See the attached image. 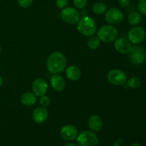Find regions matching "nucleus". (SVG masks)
I'll list each match as a JSON object with an SVG mask.
<instances>
[{"label": "nucleus", "mask_w": 146, "mask_h": 146, "mask_svg": "<svg viewBox=\"0 0 146 146\" xmlns=\"http://www.w3.org/2000/svg\"><path fill=\"white\" fill-rule=\"evenodd\" d=\"M74 6L76 7L77 9H84L87 5V0H73Z\"/></svg>", "instance_id": "23"}, {"label": "nucleus", "mask_w": 146, "mask_h": 146, "mask_svg": "<svg viewBox=\"0 0 146 146\" xmlns=\"http://www.w3.org/2000/svg\"><path fill=\"white\" fill-rule=\"evenodd\" d=\"M61 17L64 22L68 24H75L80 20V14L77 9L68 7L63 9L61 12Z\"/></svg>", "instance_id": "5"}, {"label": "nucleus", "mask_w": 146, "mask_h": 146, "mask_svg": "<svg viewBox=\"0 0 146 146\" xmlns=\"http://www.w3.org/2000/svg\"><path fill=\"white\" fill-rule=\"evenodd\" d=\"M120 5L123 7H127L131 4V0H118Z\"/></svg>", "instance_id": "27"}, {"label": "nucleus", "mask_w": 146, "mask_h": 146, "mask_svg": "<svg viewBox=\"0 0 146 146\" xmlns=\"http://www.w3.org/2000/svg\"><path fill=\"white\" fill-rule=\"evenodd\" d=\"M77 29L83 35L86 36H91L94 35L97 30V24L91 17H82L78 21Z\"/></svg>", "instance_id": "2"}, {"label": "nucleus", "mask_w": 146, "mask_h": 146, "mask_svg": "<svg viewBox=\"0 0 146 146\" xmlns=\"http://www.w3.org/2000/svg\"><path fill=\"white\" fill-rule=\"evenodd\" d=\"M48 116V111L44 107H38L34 111L32 118L36 123L41 124L45 122Z\"/></svg>", "instance_id": "13"}, {"label": "nucleus", "mask_w": 146, "mask_h": 146, "mask_svg": "<svg viewBox=\"0 0 146 146\" xmlns=\"http://www.w3.org/2000/svg\"><path fill=\"white\" fill-rule=\"evenodd\" d=\"M67 65V60L65 56L61 52L52 53L46 61V67L51 74H58L65 70Z\"/></svg>", "instance_id": "1"}, {"label": "nucleus", "mask_w": 146, "mask_h": 146, "mask_svg": "<svg viewBox=\"0 0 146 146\" xmlns=\"http://www.w3.org/2000/svg\"><path fill=\"white\" fill-rule=\"evenodd\" d=\"M61 135L65 141H74L78 136V130L74 125H66L61 128Z\"/></svg>", "instance_id": "11"}, {"label": "nucleus", "mask_w": 146, "mask_h": 146, "mask_svg": "<svg viewBox=\"0 0 146 146\" xmlns=\"http://www.w3.org/2000/svg\"><path fill=\"white\" fill-rule=\"evenodd\" d=\"M124 15L118 8H111L106 12L105 19L111 24H118L123 20Z\"/></svg>", "instance_id": "9"}, {"label": "nucleus", "mask_w": 146, "mask_h": 146, "mask_svg": "<svg viewBox=\"0 0 146 146\" xmlns=\"http://www.w3.org/2000/svg\"><path fill=\"white\" fill-rule=\"evenodd\" d=\"M128 23L131 25L133 26H136L138 24H140L142 20V16L140 12H137V11H134L132 12L131 14H129L128 17Z\"/></svg>", "instance_id": "18"}, {"label": "nucleus", "mask_w": 146, "mask_h": 146, "mask_svg": "<svg viewBox=\"0 0 146 146\" xmlns=\"http://www.w3.org/2000/svg\"><path fill=\"white\" fill-rule=\"evenodd\" d=\"M68 3V0H56V4L57 7L61 9H63L65 7H66L67 4Z\"/></svg>", "instance_id": "26"}, {"label": "nucleus", "mask_w": 146, "mask_h": 146, "mask_svg": "<svg viewBox=\"0 0 146 146\" xmlns=\"http://www.w3.org/2000/svg\"><path fill=\"white\" fill-rule=\"evenodd\" d=\"M92 10L94 13L98 15H101L106 12L107 6L104 2H96L93 5Z\"/></svg>", "instance_id": "20"}, {"label": "nucleus", "mask_w": 146, "mask_h": 146, "mask_svg": "<svg viewBox=\"0 0 146 146\" xmlns=\"http://www.w3.org/2000/svg\"><path fill=\"white\" fill-rule=\"evenodd\" d=\"M101 45V40L98 36H91L87 41V46L89 48L92 50H96Z\"/></svg>", "instance_id": "19"}, {"label": "nucleus", "mask_w": 146, "mask_h": 146, "mask_svg": "<svg viewBox=\"0 0 146 146\" xmlns=\"http://www.w3.org/2000/svg\"><path fill=\"white\" fill-rule=\"evenodd\" d=\"M107 78L111 84L115 86H122L126 83L127 75L121 69H113L108 72Z\"/></svg>", "instance_id": "7"}, {"label": "nucleus", "mask_w": 146, "mask_h": 146, "mask_svg": "<svg viewBox=\"0 0 146 146\" xmlns=\"http://www.w3.org/2000/svg\"><path fill=\"white\" fill-rule=\"evenodd\" d=\"M78 146H97L98 144V137L94 133L84 131L77 136Z\"/></svg>", "instance_id": "4"}, {"label": "nucleus", "mask_w": 146, "mask_h": 146, "mask_svg": "<svg viewBox=\"0 0 146 146\" xmlns=\"http://www.w3.org/2000/svg\"><path fill=\"white\" fill-rule=\"evenodd\" d=\"M1 45H0V54H1Z\"/></svg>", "instance_id": "32"}, {"label": "nucleus", "mask_w": 146, "mask_h": 146, "mask_svg": "<svg viewBox=\"0 0 146 146\" xmlns=\"http://www.w3.org/2000/svg\"><path fill=\"white\" fill-rule=\"evenodd\" d=\"M64 146H78L76 144L74 143H66V144H64Z\"/></svg>", "instance_id": "29"}, {"label": "nucleus", "mask_w": 146, "mask_h": 146, "mask_svg": "<svg viewBox=\"0 0 146 146\" xmlns=\"http://www.w3.org/2000/svg\"><path fill=\"white\" fill-rule=\"evenodd\" d=\"M34 0H18V4L22 8H27L32 4Z\"/></svg>", "instance_id": "25"}, {"label": "nucleus", "mask_w": 146, "mask_h": 146, "mask_svg": "<svg viewBox=\"0 0 146 146\" xmlns=\"http://www.w3.org/2000/svg\"><path fill=\"white\" fill-rule=\"evenodd\" d=\"M39 102L41 106L44 107V108H46V107H48L50 105V104H51V100H50L49 97L44 95L41 96V98L39 99Z\"/></svg>", "instance_id": "24"}, {"label": "nucleus", "mask_w": 146, "mask_h": 146, "mask_svg": "<svg viewBox=\"0 0 146 146\" xmlns=\"http://www.w3.org/2000/svg\"><path fill=\"white\" fill-rule=\"evenodd\" d=\"M131 146H141V145H140V144L136 143H133L132 145H131Z\"/></svg>", "instance_id": "31"}, {"label": "nucleus", "mask_w": 146, "mask_h": 146, "mask_svg": "<svg viewBox=\"0 0 146 146\" xmlns=\"http://www.w3.org/2000/svg\"><path fill=\"white\" fill-rule=\"evenodd\" d=\"M3 84V79H2V77L1 76V75H0V87L1 86V85H2Z\"/></svg>", "instance_id": "30"}, {"label": "nucleus", "mask_w": 146, "mask_h": 146, "mask_svg": "<svg viewBox=\"0 0 146 146\" xmlns=\"http://www.w3.org/2000/svg\"><path fill=\"white\" fill-rule=\"evenodd\" d=\"M118 29L113 25H104L98 31V37L106 43H111L118 37Z\"/></svg>", "instance_id": "3"}, {"label": "nucleus", "mask_w": 146, "mask_h": 146, "mask_svg": "<svg viewBox=\"0 0 146 146\" xmlns=\"http://www.w3.org/2000/svg\"><path fill=\"white\" fill-rule=\"evenodd\" d=\"M88 125L93 132H98L103 128V121L99 115H93L88 119Z\"/></svg>", "instance_id": "14"}, {"label": "nucleus", "mask_w": 146, "mask_h": 146, "mask_svg": "<svg viewBox=\"0 0 146 146\" xmlns=\"http://www.w3.org/2000/svg\"><path fill=\"white\" fill-rule=\"evenodd\" d=\"M81 70L77 66H69L66 70V75L67 78L73 81H78L81 77Z\"/></svg>", "instance_id": "16"}, {"label": "nucleus", "mask_w": 146, "mask_h": 146, "mask_svg": "<svg viewBox=\"0 0 146 146\" xmlns=\"http://www.w3.org/2000/svg\"><path fill=\"white\" fill-rule=\"evenodd\" d=\"M33 93L36 96H42L46 95L48 90V84L43 78H37L32 83Z\"/></svg>", "instance_id": "10"}, {"label": "nucleus", "mask_w": 146, "mask_h": 146, "mask_svg": "<svg viewBox=\"0 0 146 146\" xmlns=\"http://www.w3.org/2000/svg\"><path fill=\"white\" fill-rule=\"evenodd\" d=\"M145 31L141 27H134L130 29L128 34V40L133 44H140L145 40Z\"/></svg>", "instance_id": "8"}, {"label": "nucleus", "mask_w": 146, "mask_h": 146, "mask_svg": "<svg viewBox=\"0 0 146 146\" xmlns=\"http://www.w3.org/2000/svg\"><path fill=\"white\" fill-rule=\"evenodd\" d=\"M127 86L131 88H138L141 86V80L139 77L133 76L126 81Z\"/></svg>", "instance_id": "21"}, {"label": "nucleus", "mask_w": 146, "mask_h": 146, "mask_svg": "<svg viewBox=\"0 0 146 146\" xmlns=\"http://www.w3.org/2000/svg\"><path fill=\"white\" fill-rule=\"evenodd\" d=\"M114 47L118 52L121 54H127L131 51L132 46L129 40L124 38H118L115 40Z\"/></svg>", "instance_id": "12"}, {"label": "nucleus", "mask_w": 146, "mask_h": 146, "mask_svg": "<svg viewBox=\"0 0 146 146\" xmlns=\"http://www.w3.org/2000/svg\"><path fill=\"white\" fill-rule=\"evenodd\" d=\"M138 9L141 14L146 16V0H139L138 4Z\"/></svg>", "instance_id": "22"}, {"label": "nucleus", "mask_w": 146, "mask_h": 146, "mask_svg": "<svg viewBox=\"0 0 146 146\" xmlns=\"http://www.w3.org/2000/svg\"><path fill=\"white\" fill-rule=\"evenodd\" d=\"M129 58L131 63L135 65L143 64L146 59V51L145 48L140 46H134L131 47L129 51Z\"/></svg>", "instance_id": "6"}, {"label": "nucleus", "mask_w": 146, "mask_h": 146, "mask_svg": "<svg viewBox=\"0 0 146 146\" xmlns=\"http://www.w3.org/2000/svg\"><path fill=\"white\" fill-rule=\"evenodd\" d=\"M37 101L36 96L34 93L27 92L23 94L20 98L21 104L25 106H31L34 105Z\"/></svg>", "instance_id": "17"}, {"label": "nucleus", "mask_w": 146, "mask_h": 146, "mask_svg": "<svg viewBox=\"0 0 146 146\" xmlns=\"http://www.w3.org/2000/svg\"><path fill=\"white\" fill-rule=\"evenodd\" d=\"M50 82H51L52 88L58 92L64 91L66 87L65 80L61 76L58 75V74L52 76L51 80H50Z\"/></svg>", "instance_id": "15"}, {"label": "nucleus", "mask_w": 146, "mask_h": 146, "mask_svg": "<svg viewBox=\"0 0 146 146\" xmlns=\"http://www.w3.org/2000/svg\"><path fill=\"white\" fill-rule=\"evenodd\" d=\"M79 14H80V17H85L88 16V11H87V10H86L85 9H82L81 11L79 12Z\"/></svg>", "instance_id": "28"}]
</instances>
